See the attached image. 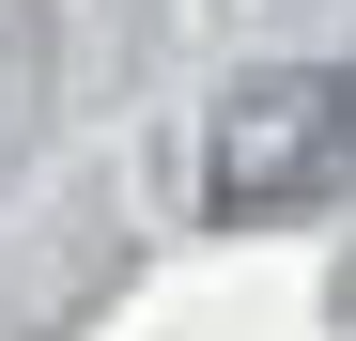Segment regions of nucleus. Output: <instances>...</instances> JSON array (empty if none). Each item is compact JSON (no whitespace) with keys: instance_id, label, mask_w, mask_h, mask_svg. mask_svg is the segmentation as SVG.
Returning a JSON list of instances; mask_svg holds the SVG:
<instances>
[{"instance_id":"f257e3e1","label":"nucleus","mask_w":356,"mask_h":341,"mask_svg":"<svg viewBox=\"0 0 356 341\" xmlns=\"http://www.w3.org/2000/svg\"><path fill=\"white\" fill-rule=\"evenodd\" d=\"M325 187H356V63H264V78H232L217 140H202V202L217 217H294Z\"/></svg>"}]
</instances>
